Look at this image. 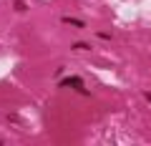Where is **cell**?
Wrapping results in <instances>:
<instances>
[{
    "label": "cell",
    "instance_id": "1",
    "mask_svg": "<svg viewBox=\"0 0 151 146\" xmlns=\"http://www.w3.org/2000/svg\"><path fill=\"white\" fill-rule=\"evenodd\" d=\"M60 86H63V88H76L78 93H88L86 86H83V81H81L78 76H68V78H63V81H60Z\"/></svg>",
    "mask_w": 151,
    "mask_h": 146
},
{
    "label": "cell",
    "instance_id": "2",
    "mask_svg": "<svg viewBox=\"0 0 151 146\" xmlns=\"http://www.w3.org/2000/svg\"><path fill=\"white\" fill-rule=\"evenodd\" d=\"M63 23H65V25H73V28H86L83 20H78V18H68V15L63 18Z\"/></svg>",
    "mask_w": 151,
    "mask_h": 146
},
{
    "label": "cell",
    "instance_id": "3",
    "mask_svg": "<svg viewBox=\"0 0 151 146\" xmlns=\"http://www.w3.org/2000/svg\"><path fill=\"white\" fill-rule=\"evenodd\" d=\"M13 5H15V10H18V13L28 10V5H25V3H23V0H15V3H13Z\"/></svg>",
    "mask_w": 151,
    "mask_h": 146
},
{
    "label": "cell",
    "instance_id": "4",
    "mask_svg": "<svg viewBox=\"0 0 151 146\" xmlns=\"http://www.w3.org/2000/svg\"><path fill=\"white\" fill-rule=\"evenodd\" d=\"M88 48H91L88 43H73V50H88Z\"/></svg>",
    "mask_w": 151,
    "mask_h": 146
},
{
    "label": "cell",
    "instance_id": "5",
    "mask_svg": "<svg viewBox=\"0 0 151 146\" xmlns=\"http://www.w3.org/2000/svg\"><path fill=\"white\" fill-rule=\"evenodd\" d=\"M144 96H146V101H149V103H151V93H144Z\"/></svg>",
    "mask_w": 151,
    "mask_h": 146
}]
</instances>
